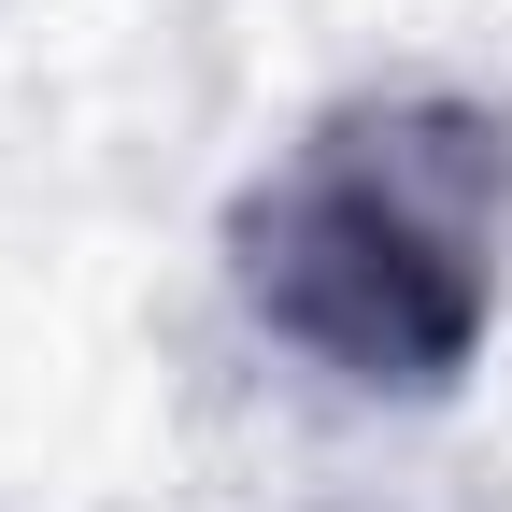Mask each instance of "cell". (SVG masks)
Masks as SVG:
<instances>
[{"label": "cell", "instance_id": "cell-1", "mask_svg": "<svg viewBox=\"0 0 512 512\" xmlns=\"http://www.w3.org/2000/svg\"><path fill=\"white\" fill-rule=\"evenodd\" d=\"M228 285L299 370L441 399L512 285V128L456 86H370L242 185Z\"/></svg>", "mask_w": 512, "mask_h": 512}]
</instances>
